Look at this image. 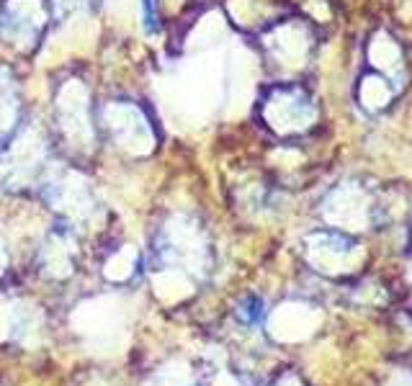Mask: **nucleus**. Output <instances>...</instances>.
I'll list each match as a JSON object with an SVG mask.
<instances>
[{
	"label": "nucleus",
	"instance_id": "obj_1",
	"mask_svg": "<svg viewBox=\"0 0 412 386\" xmlns=\"http://www.w3.org/2000/svg\"><path fill=\"white\" fill-rule=\"evenodd\" d=\"M142 8H144V26L147 32H155L158 29V11H155V0H142Z\"/></svg>",
	"mask_w": 412,
	"mask_h": 386
}]
</instances>
